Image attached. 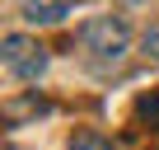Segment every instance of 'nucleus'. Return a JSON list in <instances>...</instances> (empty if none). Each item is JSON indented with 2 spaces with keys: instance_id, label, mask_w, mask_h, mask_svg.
<instances>
[{
  "instance_id": "f257e3e1",
  "label": "nucleus",
  "mask_w": 159,
  "mask_h": 150,
  "mask_svg": "<svg viewBox=\"0 0 159 150\" xmlns=\"http://www.w3.org/2000/svg\"><path fill=\"white\" fill-rule=\"evenodd\" d=\"M126 24L122 19H112V14H98V19H89L84 28H80V42H84V52H94V56H122L126 52Z\"/></svg>"
},
{
  "instance_id": "f03ea898",
  "label": "nucleus",
  "mask_w": 159,
  "mask_h": 150,
  "mask_svg": "<svg viewBox=\"0 0 159 150\" xmlns=\"http://www.w3.org/2000/svg\"><path fill=\"white\" fill-rule=\"evenodd\" d=\"M0 61H5V70L14 75V80H38V75L47 70L42 47H38L33 38H24V33H10V38H5V52H0Z\"/></svg>"
},
{
  "instance_id": "7ed1b4c3",
  "label": "nucleus",
  "mask_w": 159,
  "mask_h": 150,
  "mask_svg": "<svg viewBox=\"0 0 159 150\" xmlns=\"http://www.w3.org/2000/svg\"><path fill=\"white\" fill-rule=\"evenodd\" d=\"M24 10L33 24H61L70 14V0H24Z\"/></svg>"
},
{
  "instance_id": "20e7f679",
  "label": "nucleus",
  "mask_w": 159,
  "mask_h": 150,
  "mask_svg": "<svg viewBox=\"0 0 159 150\" xmlns=\"http://www.w3.org/2000/svg\"><path fill=\"white\" fill-rule=\"evenodd\" d=\"M42 113H47V103L38 94H24V99H10L5 103V122H24V117H42Z\"/></svg>"
},
{
  "instance_id": "39448f33",
  "label": "nucleus",
  "mask_w": 159,
  "mask_h": 150,
  "mask_svg": "<svg viewBox=\"0 0 159 150\" xmlns=\"http://www.w3.org/2000/svg\"><path fill=\"white\" fill-rule=\"evenodd\" d=\"M136 113H140L150 127H159V94H145V99L136 103Z\"/></svg>"
},
{
  "instance_id": "423d86ee",
  "label": "nucleus",
  "mask_w": 159,
  "mask_h": 150,
  "mask_svg": "<svg viewBox=\"0 0 159 150\" xmlns=\"http://www.w3.org/2000/svg\"><path fill=\"white\" fill-rule=\"evenodd\" d=\"M70 150H108V141H103V136H75Z\"/></svg>"
},
{
  "instance_id": "0eeeda50",
  "label": "nucleus",
  "mask_w": 159,
  "mask_h": 150,
  "mask_svg": "<svg viewBox=\"0 0 159 150\" xmlns=\"http://www.w3.org/2000/svg\"><path fill=\"white\" fill-rule=\"evenodd\" d=\"M145 52H150V56H154V61H159V24H154V28H150V33H145Z\"/></svg>"
}]
</instances>
